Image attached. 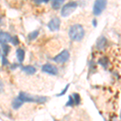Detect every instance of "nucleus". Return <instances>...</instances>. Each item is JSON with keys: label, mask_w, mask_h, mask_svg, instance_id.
<instances>
[{"label": "nucleus", "mask_w": 121, "mask_h": 121, "mask_svg": "<svg viewBox=\"0 0 121 121\" xmlns=\"http://www.w3.org/2000/svg\"><path fill=\"white\" fill-rule=\"evenodd\" d=\"M69 36L74 41H81L85 36V30L80 24H74L69 28Z\"/></svg>", "instance_id": "1"}, {"label": "nucleus", "mask_w": 121, "mask_h": 121, "mask_svg": "<svg viewBox=\"0 0 121 121\" xmlns=\"http://www.w3.org/2000/svg\"><path fill=\"white\" fill-rule=\"evenodd\" d=\"M19 98L23 101V103H44L46 102V97H40L30 95L28 94L21 92L19 95Z\"/></svg>", "instance_id": "2"}, {"label": "nucleus", "mask_w": 121, "mask_h": 121, "mask_svg": "<svg viewBox=\"0 0 121 121\" xmlns=\"http://www.w3.org/2000/svg\"><path fill=\"white\" fill-rule=\"evenodd\" d=\"M78 7V3L75 2H69L63 6L61 9V15L64 17L68 16L73 12L74 10Z\"/></svg>", "instance_id": "3"}, {"label": "nucleus", "mask_w": 121, "mask_h": 121, "mask_svg": "<svg viewBox=\"0 0 121 121\" xmlns=\"http://www.w3.org/2000/svg\"><path fill=\"white\" fill-rule=\"evenodd\" d=\"M107 6L106 1H96L94 4L93 12L95 15H99Z\"/></svg>", "instance_id": "4"}, {"label": "nucleus", "mask_w": 121, "mask_h": 121, "mask_svg": "<svg viewBox=\"0 0 121 121\" xmlns=\"http://www.w3.org/2000/svg\"><path fill=\"white\" fill-rule=\"evenodd\" d=\"M69 58V52L67 50H63L60 54L56 56L53 58V60L57 63H64V62L67 61L68 59Z\"/></svg>", "instance_id": "5"}, {"label": "nucleus", "mask_w": 121, "mask_h": 121, "mask_svg": "<svg viewBox=\"0 0 121 121\" xmlns=\"http://www.w3.org/2000/svg\"><path fill=\"white\" fill-rule=\"evenodd\" d=\"M42 71L45 72L47 73H49V74L56 75L57 73L58 70L55 65H51V64H45V65L42 66Z\"/></svg>", "instance_id": "6"}, {"label": "nucleus", "mask_w": 121, "mask_h": 121, "mask_svg": "<svg viewBox=\"0 0 121 121\" xmlns=\"http://www.w3.org/2000/svg\"><path fill=\"white\" fill-rule=\"evenodd\" d=\"M60 21L58 18H53L48 22V27L49 28V30L51 31H56L59 29L60 27Z\"/></svg>", "instance_id": "7"}, {"label": "nucleus", "mask_w": 121, "mask_h": 121, "mask_svg": "<svg viewBox=\"0 0 121 121\" xmlns=\"http://www.w3.org/2000/svg\"><path fill=\"white\" fill-rule=\"evenodd\" d=\"M11 37L9 33L3 32H0V44H7V43H8L9 41H11Z\"/></svg>", "instance_id": "8"}, {"label": "nucleus", "mask_w": 121, "mask_h": 121, "mask_svg": "<svg viewBox=\"0 0 121 121\" xmlns=\"http://www.w3.org/2000/svg\"><path fill=\"white\" fill-rule=\"evenodd\" d=\"M107 44V39L103 36H101V37L99 38V40H97L96 43V47L99 48V49H103Z\"/></svg>", "instance_id": "9"}, {"label": "nucleus", "mask_w": 121, "mask_h": 121, "mask_svg": "<svg viewBox=\"0 0 121 121\" xmlns=\"http://www.w3.org/2000/svg\"><path fill=\"white\" fill-rule=\"evenodd\" d=\"M23 104V102L22 100H21L19 98V97H17V98H15L14 100H13L12 102V107L15 110H17V109H19V107H22V105Z\"/></svg>", "instance_id": "10"}, {"label": "nucleus", "mask_w": 121, "mask_h": 121, "mask_svg": "<svg viewBox=\"0 0 121 121\" xmlns=\"http://www.w3.org/2000/svg\"><path fill=\"white\" fill-rule=\"evenodd\" d=\"M23 71L25 72L28 74H34L36 73V68L33 67L32 65H28V66H24L23 68Z\"/></svg>", "instance_id": "11"}, {"label": "nucleus", "mask_w": 121, "mask_h": 121, "mask_svg": "<svg viewBox=\"0 0 121 121\" xmlns=\"http://www.w3.org/2000/svg\"><path fill=\"white\" fill-rule=\"evenodd\" d=\"M16 56H17V59L19 62H23V60H24V56H25V52L22 49V48H19L17 50L16 52Z\"/></svg>", "instance_id": "12"}, {"label": "nucleus", "mask_w": 121, "mask_h": 121, "mask_svg": "<svg viewBox=\"0 0 121 121\" xmlns=\"http://www.w3.org/2000/svg\"><path fill=\"white\" fill-rule=\"evenodd\" d=\"M63 3V1H52V7L53 9H58L60 7V5Z\"/></svg>", "instance_id": "13"}, {"label": "nucleus", "mask_w": 121, "mask_h": 121, "mask_svg": "<svg viewBox=\"0 0 121 121\" xmlns=\"http://www.w3.org/2000/svg\"><path fill=\"white\" fill-rule=\"evenodd\" d=\"M73 101H74V103L76 105H78L80 102H81V98H80V95L78 94H73Z\"/></svg>", "instance_id": "14"}, {"label": "nucleus", "mask_w": 121, "mask_h": 121, "mask_svg": "<svg viewBox=\"0 0 121 121\" xmlns=\"http://www.w3.org/2000/svg\"><path fill=\"white\" fill-rule=\"evenodd\" d=\"M38 34H39V32H38V31H34V32H31L30 34L28 35V39H29L30 40H34V39H36V37H37Z\"/></svg>", "instance_id": "15"}, {"label": "nucleus", "mask_w": 121, "mask_h": 121, "mask_svg": "<svg viewBox=\"0 0 121 121\" xmlns=\"http://www.w3.org/2000/svg\"><path fill=\"white\" fill-rule=\"evenodd\" d=\"M99 63L101 64L103 66H104L105 68L107 66V64H108V60H107V58L104 57V58H101L100 60H99Z\"/></svg>", "instance_id": "16"}, {"label": "nucleus", "mask_w": 121, "mask_h": 121, "mask_svg": "<svg viewBox=\"0 0 121 121\" xmlns=\"http://www.w3.org/2000/svg\"><path fill=\"white\" fill-rule=\"evenodd\" d=\"M3 52L5 53V55H7V54H8V52H10V46L7 45V44H3Z\"/></svg>", "instance_id": "17"}, {"label": "nucleus", "mask_w": 121, "mask_h": 121, "mask_svg": "<svg viewBox=\"0 0 121 121\" xmlns=\"http://www.w3.org/2000/svg\"><path fill=\"white\" fill-rule=\"evenodd\" d=\"M73 103H74V101H73V99L72 96L69 97V102H67L66 103V106H73Z\"/></svg>", "instance_id": "18"}, {"label": "nucleus", "mask_w": 121, "mask_h": 121, "mask_svg": "<svg viewBox=\"0 0 121 121\" xmlns=\"http://www.w3.org/2000/svg\"><path fill=\"white\" fill-rule=\"evenodd\" d=\"M11 41L12 42V44H14V45H17V44H19V40H18V37L17 36H14L13 38H11Z\"/></svg>", "instance_id": "19"}, {"label": "nucleus", "mask_w": 121, "mask_h": 121, "mask_svg": "<svg viewBox=\"0 0 121 121\" xmlns=\"http://www.w3.org/2000/svg\"><path fill=\"white\" fill-rule=\"evenodd\" d=\"M2 64H3V65H6L8 64V60L6 59L5 56H3V59H2Z\"/></svg>", "instance_id": "20"}, {"label": "nucleus", "mask_w": 121, "mask_h": 121, "mask_svg": "<svg viewBox=\"0 0 121 121\" xmlns=\"http://www.w3.org/2000/svg\"><path fill=\"white\" fill-rule=\"evenodd\" d=\"M68 88H69V85L66 86V87L65 88V90H63V91H62V92L60 93V94H59V95H59V96H60V95H63L64 94H65V93L66 92V91H67V90H68Z\"/></svg>", "instance_id": "21"}, {"label": "nucleus", "mask_w": 121, "mask_h": 121, "mask_svg": "<svg viewBox=\"0 0 121 121\" xmlns=\"http://www.w3.org/2000/svg\"><path fill=\"white\" fill-rule=\"evenodd\" d=\"M3 84H2L1 82H0V92H1V91H3Z\"/></svg>", "instance_id": "22"}, {"label": "nucleus", "mask_w": 121, "mask_h": 121, "mask_svg": "<svg viewBox=\"0 0 121 121\" xmlns=\"http://www.w3.org/2000/svg\"><path fill=\"white\" fill-rule=\"evenodd\" d=\"M93 24H94V26H96V25H97L96 20H95V19H94V20H93Z\"/></svg>", "instance_id": "23"}, {"label": "nucleus", "mask_w": 121, "mask_h": 121, "mask_svg": "<svg viewBox=\"0 0 121 121\" xmlns=\"http://www.w3.org/2000/svg\"><path fill=\"white\" fill-rule=\"evenodd\" d=\"M0 53H1V51H0Z\"/></svg>", "instance_id": "24"}]
</instances>
